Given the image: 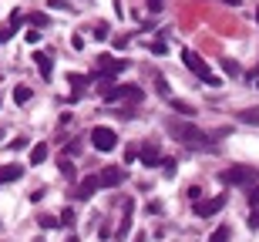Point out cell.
I'll use <instances>...</instances> for the list:
<instances>
[{
    "label": "cell",
    "mask_w": 259,
    "mask_h": 242,
    "mask_svg": "<svg viewBox=\"0 0 259 242\" xmlns=\"http://www.w3.org/2000/svg\"><path fill=\"white\" fill-rule=\"evenodd\" d=\"M165 131L175 138V141H182V145H188V148H202V151H212L216 148V141H219L216 135L202 131L199 125H192L188 118H168Z\"/></svg>",
    "instance_id": "1"
},
{
    "label": "cell",
    "mask_w": 259,
    "mask_h": 242,
    "mask_svg": "<svg viewBox=\"0 0 259 242\" xmlns=\"http://www.w3.org/2000/svg\"><path fill=\"white\" fill-rule=\"evenodd\" d=\"M256 178H259V172L253 165H229V168H222V172H219L222 185H246V188H249Z\"/></svg>",
    "instance_id": "2"
},
{
    "label": "cell",
    "mask_w": 259,
    "mask_h": 242,
    "mask_svg": "<svg viewBox=\"0 0 259 242\" xmlns=\"http://www.w3.org/2000/svg\"><path fill=\"white\" fill-rule=\"evenodd\" d=\"M101 94H105V101H142L145 98L138 84H111V81L101 84Z\"/></svg>",
    "instance_id": "3"
},
{
    "label": "cell",
    "mask_w": 259,
    "mask_h": 242,
    "mask_svg": "<svg viewBox=\"0 0 259 242\" xmlns=\"http://www.w3.org/2000/svg\"><path fill=\"white\" fill-rule=\"evenodd\" d=\"M91 145L98 151H114L118 148V135L111 128H105V125H98V128H91Z\"/></svg>",
    "instance_id": "4"
},
{
    "label": "cell",
    "mask_w": 259,
    "mask_h": 242,
    "mask_svg": "<svg viewBox=\"0 0 259 242\" xmlns=\"http://www.w3.org/2000/svg\"><path fill=\"white\" fill-rule=\"evenodd\" d=\"M225 202H229L225 192H222V195H212V199H202V202H195V215H199V219H212L216 212L225 208Z\"/></svg>",
    "instance_id": "5"
},
{
    "label": "cell",
    "mask_w": 259,
    "mask_h": 242,
    "mask_svg": "<svg viewBox=\"0 0 259 242\" xmlns=\"http://www.w3.org/2000/svg\"><path fill=\"white\" fill-rule=\"evenodd\" d=\"M182 64H185V68H188V71H192L195 77H199V81L212 74V71H209V64H205V61H202L199 54H195L192 47H185V51H182Z\"/></svg>",
    "instance_id": "6"
},
{
    "label": "cell",
    "mask_w": 259,
    "mask_h": 242,
    "mask_svg": "<svg viewBox=\"0 0 259 242\" xmlns=\"http://www.w3.org/2000/svg\"><path fill=\"white\" fill-rule=\"evenodd\" d=\"M125 178H128V172H125V168H105V172H98V182H101V188H114V185H121V182H125Z\"/></svg>",
    "instance_id": "7"
},
{
    "label": "cell",
    "mask_w": 259,
    "mask_h": 242,
    "mask_svg": "<svg viewBox=\"0 0 259 242\" xmlns=\"http://www.w3.org/2000/svg\"><path fill=\"white\" fill-rule=\"evenodd\" d=\"M101 188V182H98V175H88L84 182H77V192H74V199H81V202H88L94 192Z\"/></svg>",
    "instance_id": "8"
},
{
    "label": "cell",
    "mask_w": 259,
    "mask_h": 242,
    "mask_svg": "<svg viewBox=\"0 0 259 242\" xmlns=\"http://www.w3.org/2000/svg\"><path fill=\"white\" fill-rule=\"evenodd\" d=\"M68 81L74 84V88H71V101H81L84 91H88V84H91L94 77H88V74H68Z\"/></svg>",
    "instance_id": "9"
},
{
    "label": "cell",
    "mask_w": 259,
    "mask_h": 242,
    "mask_svg": "<svg viewBox=\"0 0 259 242\" xmlns=\"http://www.w3.org/2000/svg\"><path fill=\"white\" fill-rule=\"evenodd\" d=\"M121 208H125V215H121V229H118L114 242H121L125 236H128V229H131V212H135V202H131V199H125V202H121Z\"/></svg>",
    "instance_id": "10"
},
{
    "label": "cell",
    "mask_w": 259,
    "mask_h": 242,
    "mask_svg": "<svg viewBox=\"0 0 259 242\" xmlns=\"http://www.w3.org/2000/svg\"><path fill=\"white\" fill-rule=\"evenodd\" d=\"M138 155H142V165H145V168H155L158 162H162V151H158V145H145Z\"/></svg>",
    "instance_id": "11"
},
{
    "label": "cell",
    "mask_w": 259,
    "mask_h": 242,
    "mask_svg": "<svg viewBox=\"0 0 259 242\" xmlns=\"http://www.w3.org/2000/svg\"><path fill=\"white\" fill-rule=\"evenodd\" d=\"M34 61H37V68H40V77H44V81H51V71H54V61H51V54L34 51Z\"/></svg>",
    "instance_id": "12"
},
{
    "label": "cell",
    "mask_w": 259,
    "mask_h": 242,
    "mask_svg": "<svg viewBox=\"0 0 259 242\" xmlns=\"http://www.w3.org/2000/svg\"><path fill=\"white\" fill-rule=\"evenodd\" d=\"M20 178H24V168H20V165L0 168V185H7V182H20Z\"/></svg>",
    "instance_id": "13"
},
{
    "label": "cell",
    "mask_w": 259,
    "mask_h": 242,
    "mask_svg": "<svg viewBox=\"0 0 259 242\" xmlns=\"http://www.w3.org/2000/svg\"><path fill=\"white\" fill-rule=\"evenodd\" d=\"M168 108H172V111H179L182 118H195V108H192L188 101H175V98H168Z\"/></svg>",
    "instance_id": "14"
},
{
    "label": "cell",
    "mask_w": 259,
    "mask_h": 242,
    "mask_svg": "<svg viewBox=\"0 0 259 242\" xmlns=\"http://www.w3.org/2000/svg\"><path fill=\"white\" fill-rule=\"evenodd\" d=\"M34 98V88H27V84H17L14 88V104H27Z\"/></svg>",
    "instance_id": "15"
},
{
    "label": "cell",
    "mask_w": 259,
    "mask_h": 242,
    "mask_svg": "<svg viewBox=\"0 0 259 242\" xmlns=\"http://www.w3.org/2000/svg\"><path fill=\"white\" fill-rule=\"evenodd\" d=\"M236 121H242V125H256L259 128V108H246V111L236 114Z\"/></svg>",
    "instance_id": "16"
},
{
    "label": "cell",
    "mask_w": 259,
    "mask_h": 242,
    "mask_svg": "<svg viewBox=\"0 0 259 242\" xmlns=\"http://www.w3.org/2000/svg\"><path fill=\"white\" fill-rule=\"evenodd\" d=\"M40 162H47V145H44V141L31 148V165H40Z\"/></svg>",
    "instance_id": "17"
},
{
    "label": "cell",
    "mask_w": 259,
    "mask_h": 242,
    "mask_svg": "<svg viewBox=\"0 0 259 242\" xmlns=\"http://www.w3.org/2000/svg\"><path fill=\"white\" fill-rule=\"evenodd\" d=\"M219 68H222V71H225V74H229V77L242 74V68H239V64H236V61H229V57H222V61H219Z\"/></svg>",
    "instance_id": "18"
},
{
    "label": "cell",
    "mask_w": 259,
    "mask_h": 242,
    "mask_svg": "<svg viewBox=\"0 0 259 242\" xmlns=\"http://www.w3.org/2000/svg\"><path fill=\"white\" fill-rule=\"evenodd\" d=\"M158 165H162V172H165V178H175V175H179V165H175L172 158H162Z\"/></svg>",
    "instance_id": "19"
},
{
    "label": "cell",
    "mask_w": 259,
    "mask_h": 242,
    "mask_svg": "<svg viewBox=\"0 0 259 242\" xmlns=\"http://www.w3.org/2000/svg\"><path fill=\"white\" fill-rule=\"evenodd\" d=\"M229 236H232V232H229V225H219V229L209 236V242H229Z\"/></svg>",
    "instance_id": "20"
},
{
    "label": "cell",
    "mask_w": 259,
    "mask_h": 242,
    "mask_svg": "<svg viewBox=\"0 0 259 242\" xmlns=\"http://www.w3.org/2000/svg\"><path fill=\"white\" fill-rule=\"evenodd\" d=\"M47 7H51V10H64V14L74 10V3H68V0H47Z\"/></svg>",
    "instance_id": "21"
},
{
    "label": "cell",
    "mask_w": 259,
    "mask_h": 242,
    "mask_svg": "<svg viewBox=\"0 0 259 242\" xmlns=\"http://www.w3.org/2000/svg\"><path fill=\"white\" fill-rule=\"evenodd\" d=\"M37 222H40V229H61V219H54V215H40Z\"/></svg>",
    "instance_id": "22"
},
{
    "label": "cell",
    "mask_w": 259,
    "mask_h": 242,
    "mask_svg": "<svg viewBox=\"0 0 259 242\" xmlns=\"http://www.w3.org/2000/svg\"><path fill=\"white\" fill-rule=\"evenodd\" d=\"M246 202L253 205V208L259 205V188H256V185H249V188H246Z\"/></svg>",
    "instance_id": "23"
},
{
    "label": "cell",
    "mask_w": 259,
    "mask_h": 242,
    "mask_svg": "<svg viewBox=\"0 0 259 242\" xmlns=\"http://www.w3.org/2000/svg\"><path fill=\"white\" fill-rule=\"evenodd\" d=\"M108 34H111L108 24H98V27H94V40H108Z\"/></svg>",
    "instance_id": "24"
},
{
    "label": "cell",
    "mask_w": 259,
    "mask_h": 242,
    "mask_svg": "<svg viewBox=\"0 0 259 242\" xmlns=\"http://www.w3.org/2000/svg\"><path fill=\"white\" fill-rule=\"evenodd\" d=\"M57 168H61V175H64L68 182H74V165H71V162H61Z\"/></svg>",
    "instance_id": "25"
},
{
    "label": "cell",
    "mask_w": 259,
    "mask_h": 242,
    "mask_svg": "<svg viewBox=\"0 0 259 242\" xmlns=\"http://www.w3.org/2000/svg\"><path fill=\"white\" fill-rule=\"evenodd\" d=\"M185 195H188L192 202H202V188H199V185H188V188H185Z\"/></svg>",
    "instance_id": "26"
},
{
    "label": "cell",
    "mask_w": 259,
    "mask_h": 242,
    "mask_svg": "<svg viewBox=\"0 0 259 242\" xmlns=\"http://www.w3.org/2000/svg\"><path fill=\"white\" fill-rule=\"evenodd\" d=\"M14 34H17V31H14L10 24H3V27H0V44H7V40L14 37Z\"/></svg>",
    "instance_id": "27"
},
{
    "label": "cell",
    "mask_w": 259,
    "mask_h": 242,
    "mask_svg": "<svg viewBox=\"0 0 259 242\" xmlns=\"http://www.w3.org/2000/svg\"><path fill=\"white\" fill-rule=\"evenodd\" d=\"M61 225H64V229H71V225H74V212H71V208L61 212Z\"/></svg>",
    "instance_id": "28"
},
{
    "label": "cell",
    "mask_w": 259,
    "mask_h": 242,
    "mask_svg": "<svg viewBox=\"0 0 259 242\" xmlns=\"http://www.w3.org/2000/svg\"><path fill=\"white\" fill-rule=\"evenodd\" d=\"M145 3H148L151 14H162V10H165V0H145Z\"/></svg>",
    "instance_id": "29"
},
{
    "label": "cell",
    "mask_w": 259,
    "mask_h": 242,
    "mask_svg": "<svg viewBox=\"0 0 259 242\" xmlns=\"http://www.w3.org/2000/svg\"><path fill=\"white\" fill-rule=\"evenodd\" d=\"M155 84H158V94H162V98H168V94H172V88H168L165 77H155Z\"/></svg>",
    "instance_id": "30"
},
{
    "label": "cell",
    "mask_w": 259,
    "mask_h": 242,
    "mask_svg": "<svg viewBox=\"0 0 259 242\" xmlns=\"http://www.w3.org/2000/svg\"><path fill=\"white\" fill-rule=\"evenodd\" d=\"M246 225H249L253 232L259 229V208H253V212H249V219H246Z\"/></svg>",
    "instance_id": "31"
},
{
    "label": "cell",
    "mask_w": 259,
    "mask_h": 242,
    "mask_svg": "<svg viewBox=\"0 0 259 242\" xmlns=\"http://www.w3.org/2000/svg\"><path fill=\"white\" fill-rule=\"evenodd\" d=\"M202 84H209V88H222V77L219 74H209V77H202Z\"/></svg>",
    "instance_id": "32"
},
{
    "label": "cell",
    "mask_w": 259,
    "mask_h": 242,
    "mask_svg": "<svg viewBox=\"0 0 259 242\" xmlns=\"http://www.w3.org/2000/svg\"><path fill=\"white\" fill-rule=\"evenodd\" d=\"M20 24H24V14H20V10H14V14H10V27H14V31H20Z\"/></svg>",
    "instance_id": "33"
},
{
    "label": "cell",
    "mask_w": 259,
    "mask_h": 242,
    "mask_svg": "<svg viewBox=\"0 0 259 242\" xmlns=\"http://www.w3.org/2000/svg\"><path fill=\"white\" fill-rule=\"evenodd\" d=\"M24 37H27V44H31V47H34V44H40V31H27Z\"/></svg>",
    "instance_id": "34"
},
{
    "label": "cell",
    "mask_w": 259,
    "mask_h": 242,
    "mask_svg": "<svg viewBox=\"0 0 259 242\" xmlns=\"http://www.w3.org/2000/svg\"><path fill=\"white\" fill-rule=\"evenodd\" d=\"M165 51H168L165 40H155V44H151V54H165Z\"/></svg>",
    "instance_id": "35"
},
{
    "label": "cell",
    "mask_w": 259,
    "mask_h": 242,
    "mask_svg": "<svg viewBox=\"0 0 259 242\" xmlns=\"http://www.w3.org/2000/svg\"><path fill=\"white\" fill-rule=\"evenodd\" d=\"M162 208H165V205L158 202V199H155V202H148V212H151V215H162Z\"/></svg>",
    "instance_id": "36"
},
{
    "label": "cell",
    "mask_w": 259,
    "mask_h": 242,
    "mask_svg": "<svg viewBox=\"0 0 259 242\" xmlns=\"http://www.w3.org/2000/svg\"><path fill=\"white\" fill-rule=\"evenodd\" d=\"M27 145H31V141H27V138H14V141H10V148H14V151H20V148H27Z\"/></svg>",
    "instance_id": "37"
},
{
    "label": "cell",
    "mask_w": 259,
    "mask_h": 242,
    "mask_svg": "<svg viewBox=\"0 0 259 242\" xmlns=\"http://www.w3.org/2000/svg\"><path fill=\"white\" fill-rule=\"evenodd\" d=\"M64 151H68V155H77V151H81V141H77V138L68 141V148H64Z\"/></svg>",
    "instance_id": "38"
},
{
    "label": "cell",
    "mask_w": 259,
    "mask_h": 242,
    "mask_svg": "<svg viewBox=\"0 0 259 242\" xmlns=\"http://www.w3.org/2000/svg\"><path fill=\"white\" fill-rule=\"evenodd\" d=\"M71 44H74V51H81V47H84V37H81V34H74Z\"/></svg>",
    "instance_id": "39"
},
{
    "label": "cell",
    "mask_w": 259,
    "mask_h": 242,
    "mask_svg": "<svg viewBox=\"0 0 259 242\" xmlns=\"http://www.w3.org/2000/svg\"><path fill=\"white\" fill-rule=\"evenodd\" d=\"M31 24H37V27H44V24H47V17H44V14H34V17H31Z\"/></svg>",
    "instance_id": "40"
},
{
    "label": "cell",
    "mask_w": 259,
    "mask_h": 242,
    "mask_svg": "<svg viewBox=\"0 0 259 242\" xmlns=\"http://www.w3.org/2000/svg\"><path fill=\"white\" fill-rule=\"evenodd\" d=\"M131 242H148V236H145V232H135V239H131Z\"/></svg>",
    "instance_id": "41"
},
{
    "label": "cell",
    "mask_w": 259,
    "mask_h": 242,
    "mask_svg": "<svg viewBox=\"0 0 259 242\" xmlns=\"http://www.w3.org/2000/svg\"><path fill=\"white\" fill-rule=\"evenodd\" d=\"M222 3H229V7H239L242 0H222Z\"/></svg>",
    "instance_id": "42"
},
{
    "label": "cell",
    "mask_w": 259,
    "mask_h": 242,
    "mask_svg": "<svg viewBox=\"0 0 259 242\" xmlns=\"http://www.w3.org/2000/svg\"><path fill=\"white\" fill-rule=\"evenodd\" d=\"M64 242H81V239H77V236H68V239H64Z\"/></svg>",
    "instance_id": "43"
},
{
    "label": "cell",
    "mask_w": 259,
    "mask_h": 242,
    "mask_svg": "<svg viewBox=\"0 0 259 242\" xmlns=\"http://www.w3.org/2000/svg\"><path fill=\"white\" fill-rule=\"evenodd\" d=\"M34 242H44V236H37V239H34Z\"/></svg>",
    "instance_id": "44"
},
{
    "label": "cell",
    "mask_w": 259,
    "mask_h": 242,
    "mask_svg": "<svg viewBox=\"0 0 259 242\" xmlns=\"http://www.w3.org/2000/svg\"><path fill=\"white\" fill-rule=\"evenodd\" d=\"M0 141H3V128H0Z\"/></svg>",
    "instance_id": "45"
},
{
    "label": "cell",
    "mask_w": 259,
    "mask_h": 242,
    "mask_svg": "<svg viewBox=\"0 0 259 242\" xmlns=\"http://www.w3.org/2000/svg\"><path fill=\"white\" fill-rule=\"evenodd\" d=\"M256 20H259V10H256Z\"/></svg>",
    "instance_id": "46"
},
{
    "label": "cell",
    "mask_w": 259,
    "mask_h": 242,
    "mask_svg": "<svg viewBox=\"0 0 259 242\" xmlns=\"http://www.w3.org/2000/svg\"><path fill=\"white\" fill-rule=\"evenodd\" d=\"M0 104H3V98H0Z\"/></svg>",
    "instance_id": "47"
}]
</instances>
